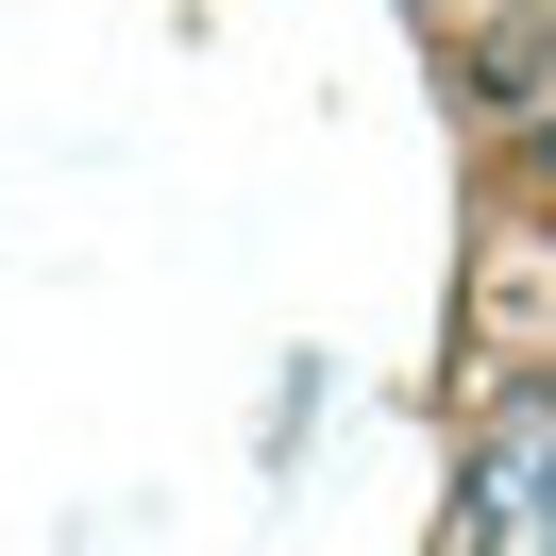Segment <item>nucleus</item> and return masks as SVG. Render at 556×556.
<instances>
[{
    "label": "nucleus",
    "instance_id": "nucleus-1",
    "mask_svg": "<svg viewBox=\"0 0 556 556\" xmlns=\"http://www.w3.org/2000/svg\"><path fill=\"white\" fill-rule=\"evenodd\" d=\"M472 540H556V439H506L472 472Z\"/></svg>",
    "mask_w": 556,
    "mask_h": 556
}]
</instances>
